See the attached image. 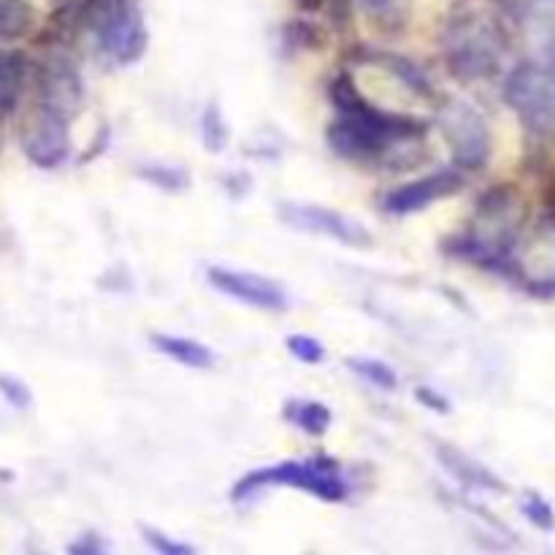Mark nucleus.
Wrapping results in <instances>:
<instances>
[{
  "label": "nucleus",
  "mask_w": 555,
  "mask_h": 555,
  "mask_svg": "<svg viewBox=\"0 0 555 555\" xmlns=\"http://www.w3.org/2000/svg\"><path fill=\"white\" fill-rule=\"evenodd\" d=\"M334 101L341 117L328 130V141L339 155L352 157V160L383 155L393 141L410 139L423 130L421 125H415V119L396 117L363 101L352 87L350 76H341L334 85Z\"/></svg>",
  "instance_id": "1"
},
{
  "label": "nucleus",
  "mask_w": 555,
  "mask_h": 555,
  "mask_svg": "<svg viewBox=\"0 0 555 555\" xmlns=\"http://www.w3.org/2000/svg\"><path fill=\"white\" fill-rule=\"evenodd\" d=\"M269 486H291L298 491H307L323 502H341L347 499V482L341 477L339 466L328 459L312 461H282L276 466L249 472L247 477L233 486V499H249Z\"/></svg>",
  "instance_id": "2"
},
{
  "label": "nucleus",
  "mask_w": 555,
  "mask_h": 555,
  "mask_svg": "<svg viewBox=\"0 0 555 555\" xmlns=\"http://www.w3.org/2000/svg\"><path fill=\"white\" fill-rule=\"evenodd\" d=\"M87 22L95 33L101 52L108 54L114 63L128 65L144 54L150 33L135 0H90Z\"/></svg>",
  "instance_id": "3"
},
{
  "label": "nucleus",
  "mask_w": 555,
  "mask_h": 555,
  "mask_svg": "<svg viewBox=\"0 0 555 555\" xmlns=\"http://www.w3.org/2000/svg\"><path fill=\"white\" fill-rule=\"evenodd\" d=\"M509 106L537 130H555V68L524 63L513 70L504 87Z\"/></svg>",
  "instance_id": "4"
},
{
  "label": "nucleus",
  "mask_w": 555,
  "mask_h": 555,
  "mask_svg": "<svg viewBox=\"0 0 555 555\" xmlns=\"http://www.w3.org/2000/svg\"><path fill=\"white\" fill-rule=\"evenodd\" d=\"M448 54L461 76H486L496 65L499 33L482 16H464L450 27Z\"/></svg>",
  "instance_id": "5"
},
{
  "label": "nucleus",
  "mask_w": 555,
  "mask_h": 555,
  "mask_svg": "<svg viewBox=\"0 0 555 555\" xmlns=\"http://www.w3.org/2000/svg\"><path fill=\"white\" fill-rule=\"evenodd\" d=\"M439 128H442L459 166H486L488 152H491V133L477 108H472L469 103H448L439 114Z\"/></svg>",
  "instance_id": "6"
},
{
  "label": "nucleus",
  "mask_w": 555,
  "mask_h": 555,
  "mask_svg": "<svg viewBox=\"0 0 555 555\" xmlns=\"http://www.w3.org/2000/svg\"><path fill=\"white\" fill-rule=\"evenodd\" d=\"M22 152L27 160L36 163L38 168H57L60 163L68 160L70 155V133L68 117L54 108L41 106L27 125L22 128Z\"/></svg>",
  "instance_id": "7"
},
{
  "label": "nucleus",
  "mask_w": 555,
  "mask_h": 555,
  "mask_svg": "<svg viewBox=\"0 0 555 555\" xmlns=\"http://www.w3.org/2000/svg\"><path fill=\"white\" fill-rule=\"evenodd\" d=\"M282 222H287L296 231L318 233V236H328L334 242L347 244V247H369L372 244V233L356 222L352 217L339 215L334 209L312 204H282L280 206Z\"/></svg>",
  "instance_id": "8"
},
{
  "label": "nucleus",
  "mask_w": 555,
  "mask_h": 555,
  "mask_svg": "<svg viewBox=\"0 0 555 555\" xmlns=\"http://www.w3.org/2000/svg\"><path fill=\"white\" fill-rule=\"evenodd\" d=\"M515 228H518V204L507 190L491 193L480 206L475 225H472V249H480L482 255H504L513 247Z\"/></svg>",
  "instance_id": "9"
},
{
  "label": "nucleus",
  "mask_w": 555,
  "mask_h": 555,
  "mask_svg": "<svg viewBox=\"0 0 555 555\" xmlns=\"http://www.w3.org/2000/svg\"><path fill=\"white\" fill-rule=\"evenodd\" d=\"M206 280H209L217 291L225 293L228 298H236V301L247 304V307L269 309V312H280V309L287 307L285 287L276 285L269 276L253 274V271L225 269V266H211V269L206 271Z\"/></svg>",
  "instance_id": "10"
},
{
  "label": "nucleus",
  "mask_w": 555,
  "mask_h": 555,
  "mask_svg": "<svg viewBox=\"0 0 555 555\" xmlns=\"http://www.w3.org/2000/svg\"><path fill=\"white\" fill-rule=\"evenodd\" d=\"M464 179H461L459 171H437L428 173V177L415 179V182L404 184V188L393 190V193L385 198V211L390 215H415V211H423L434 201H442L448 195L459 193Z\"/></svg>",
  "instance_id": "11"
},
{
  "label": "nucleus",
  "mask_w": 555,
  "mask_h": 555,
  "mask_svg": "<svg viewBox=\"0 0 555 555\" xmlns=\"http://www.w3.org/2000/svg\"><path fill=\"white\" fill-rule=\"evenodd\" d=\"M41 92H43L41 106L54 108V112L65 114V117H70V114L81 106V95H85V92H81L79 74L65 63L49 65V68L43 70Z\"/></svg>",
  "instance_id": "12"
},
{
  "label": "nucleus",
  "mask_w": 555,
  "mask_h": 555,
  "mask_svg": "<svg viewBox=\"0 0 555 555\" xmlns=\"http://www.w3.org/2000/svg\"><path fill=\"white\" fill-rule=\"evenodd\" d=\"M526 276L537 282H555V222H545L537 228L534 238L524 249Z\"/></svg>",
  "instance_id": "13"
},
{
  "label": "nucleus",
  "mask_w": 555,
  "mask_h": 555,
  "mask_svg": "<svg viewBox=\"0 0 555 555\" xmlns=\"http://www.w3.org/2000/svg\"><path fill=\"white\" fill-rule=\"evenodd\" d=\"M437 459L442 461V464L448 466L450 475L459 477L464 486L477 488V491H502L504 488L502 482H499L496 475H491L486 466L477 464L475 459H469V455L461 453V450L442 444V448H437Z\"/></svg>",
  "instance_id": "14"
},
{
  "label": "nucleus",
  "mask_w": 555,
  "mask_h": 555,
  "mask_svg": "<svg viewBox=\"0 0 555 555\" xmlns=\"http://www.w3.org/2000/svg\"><path fill=\"white\" fill-rule=\"evenodd\" d=\"M152 345L157 352H163L171 361L182 363L188 369H209L215 363V356L206 345L201 341L188 339V336H171V334H155L152 336Z\"/></svg>",
  "instance_id": "15"
},
{
  "label": "nucleus",
  "mask_w": 555,
  "mask_h": 555,
  "mask_svg": "<svg viewBox=\"0 0 555 555\" xmlns=\"http://www.w3.org/2000/svg\"><path fill=\"white\" fill-rule=\"evenodd\" d=\"M285 421L293 423L296 428H301V431H307L309 437H323V434L328 431L334 415H331L328 406L320 404V401L291 399L285 404Z\"/></svg>",
  "instance_id": "16"
},
{
  "label": "nucleus",
  "mask_w": 555,
  "mask_h": 555,
  "mask_svg": "<svg viewBox=\"0 0 555 555\" xmlns=\"http://www.w3.org/2000/svg\"><path fill=\"white\" fill-rule=\"evenodd\" d=\"M25 85V57L20 52L0 54V114L11 112Z\"/></svg>",
  "instance_id": "17"
},
{
  "label": "nucleus",
  "mask_w": 555,
  "mask_h": 555,
  "mask_svg": "<svg viewBox=\"0 0 555 555\" xmlns=\"http://www.w3.org/2000/svg\"><path fill=\"white\" fill-rule=\"evenodd\" d=\"M347 366H350L358 377L366 379V383H372L374 388L379 390H393L396 385H399V374H396L388 363L374 361V358H350Z\"/></svg>",
  "instance_id": "18"
},
{
  "label": "nucleus",
  "mask_w": 555,
  "mask_h": 555,
  "mask_svg": "<svg viewBox=\"0 0 555 555\" xmlns=\"http://www.w3.org/2000/svg\"><path fill=\"white\" fill-rule=\"evenodd\" d=\"M139 173L144 182L155 184V188L166 190V193H179L190 184V177L184 168L177 166H160V163H150V166H139Z\"/></svg>",
  "instance_id": "19"
},
{
  "label": "nucleus",
  "mask_w": 555,
  "mask_h": 555,
  "mask_svg": "<svg viewBox=\"0 0 555 555\" xmlns=\"http://www.w3.org/2000/svg\"><path fill=\"white\" fill-rule=\"evenodd\" d=\"M201 135H204V146L209 152H222L228 144V125L222 119V112L217 103H209L201 117Z\"/></svg>",
  "instance_id": "20"
},
{
  "label": "nucleus",
  "mask_w": 555,
  "mask_h": 555,
  "mask_svg": "<svg viewBox=\"0 0 555 555\" xmlns=\"http://www.w3.org/2000/svg\"><path fill=\"white\" fill-rule=\"evenodd\" d=\"M287 352H291L296 361L309 363V366H318V363H323L325 358V347L320 345L314 336H307V334L287 336Z\"/></svg>",
  "instance_id": "21"
},
{
  "label": "nucleus",
  "mask_w": 555,
  "mask_h": 555,
  "mask_svg": "<svg viewBox=\"0 0 555 555\" xmlns=\"http://www.w3.org/2000/svg\"><path fill=\"white\" fill-rule=\"evenodd\" d=\"M27 9L22 0H0V36H16L25 30Z\"/></svg>",
  "instance_id": "22"
},
{
  "label": "nucleus",
  "mask_w": 555,
  "mask_h": 555,
  "mask_svg": "<svg viewBox=\"0 0 555 555\" xmlns=\"http://www.w3.org/2000/svg\"><path fill=\"white\" fill-rule=\"evenodd\" d=\"M0 396H3L14 410H27V406L33 404L30 388H27L20 377H14V374L0 372Z\"/></svg>",
  "instance_id": "23"
},
{
  "label": "nucleus",
  "mask_w": 555,
  "mask_h": 555,
  "mask_svg": "<svg viewBox=\"0 0 555 555\" xmlns=\"http://www.w3.org/2000/svg\"><path fill=\"white\" fill-rule=\"evenodd\" d=\"M520 509H524V515L531 520V524L537 526V529L551 531L555 526L553 507L545 502V499L537 496V493H529V496L524 499V504H520Z\"/></svg>",
  "instance_id": "24"
},
{
  "label": "nucleus",
  "mask_w": 555,
  "mask_h": 555,
  "mask_svg": "<svg viewBox=\"0 0 555 555\" xmlns=\"http://www.w3.org/2000/svg\"><path fill=\"white\" fill-rule=\"evenodd\" d=\"M141 534H144L146 545L160 555H193V547L184 545V542L168 540L166 534H160V531H155V529H146L144 526V529H141Z\"/></svg>",
  "instance_id": "25"
},
{
  "label": "nucleus",
  "mask_w": 555,
  "mask_h": 555,
  "mask_svg": "<svg viewBox=\"0 0 555 555\" xmlns=\"http://www.w3.org/2000/svg\"><path fill=\"white\" fill-rule=\"evenodd\" d=\"M417 399H421L426 406H431V410L442 412V415H448L450 412V401L444 399V396L434 393L431 388H417Z\"/></svg>",
  "instance_id": "26"
},
{
  "label": "nucleus",
  "mask_w": 555,
  "mask_h": 555,
  "mask_svg": "<svg viewBox=\"0 0 555 555\" xmlns=\"http://www.w3.org/2000/svg\"><path fill=\"white\" fill-rule=\"evenodd\" d=\"M70 553H103V545L95 540V534H87L76 545H70Z\"/></svg>",
  "instance_id": "27"
},
{
  "label": "nucleus",
  "mask_w": 555,
  "mask_h": 555,
  "mask_svg": "<svg viewBox=\"0 0 555 555\" xmlns=\"http://www.w3.org/2000/svg\"><path fill=\"white\" fill-rule=\"evenodd\" d=\"M298 3H301L304 9H318V5L323 3V0H298Z\"/></svg>",
  "instance_id": "28"
},
{
  "label": "nucleus",
  "mask_w": 555,
  "mask_h": 555,
  "mask_svg": "<svg viewBox=\"0 0 555 555\" xmlns=\"http://www.w3.org/2000/svg\"><path fill=\"white\" fill-rule=\"evenodd\" d=\"M9 480H11L9 472H0V482H9Z\"/></svg>",
  "instance_id": "29"
}]
</instances>
